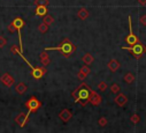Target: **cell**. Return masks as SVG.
<instances>
[{"instance_id":"cell-1","label":"cell","mask_w":146,"mask_h":133,"mask_svg":"<svg viewBox=\"0 0 146 133\" xmlns=\"http://www.w3.org/2000/svg\"><path fill=\"white\" fill-rule=\"evenodd\" d=\"M91 91H92V89L83 81L74 91L71 93V97L74 99L75 103H80L82 107H85L89 103Z\"/></svg>"},{"instance_id":"cell-2","label":"cell","mask_w":146,"mask_h":133,"mask_svg":"<svg viewBox=\"0 0 146 133\" xmlns=\"http://www.w3.org/2000/svg\"><path fill=\"white\" fill-rule=\"evenodd\" d=\"M44 50H46V51H48V50H55V51H59L61 54H62V57H64V58H71L72 56H74L75 53H76V51H77V46H76V44H74L72 43L69 38H63L62 41H61V43H60V45L59 46H51V48H45Z\"/></svg>"},{"instance_id":"cell-3","label":"cell","mask_w":146,"mask_h":133,"mask_svg":"<svg viewBox=\"0 0 146 133\" xmlns=\"http://www.w3.org/2000/svg\"><path fill=\"white\" fill-rule=\"evenodd\" d=\"M25 108L28 109V114H35V112H37L42 107H43V103L39 101V99L37 97H35V96H31L28 101L24 103Z\"/></svg>"},{"instance_id":"cell-4","label":"cell","mask_w":146,"mask_h":133,"mask_svg":"<svg viewBox=\"0 0 146 133\" xmlns=\"http://www.w3.org/2000/svg\"><path fill=\"white\" fill-rule=\"evenodd\" d=\"M122 49L129 51L137 59L146 52V45L140 44V43H137V44H133V45H130V46H122Z\"/></svg>"},{"instance_id":"cell-5","label":"cell","mask_w":146,"mask_h":133,"mask_svg":"<svg viewBox=\"0 0 146 133\" xmlns=\"http://www.w3.org/2000/svg\"><path fill=\"white\" fill-rule=\"evenodd\" d=\"M16 28V32L19 34V45H20V50L23 51V41H22V29L25 27V21L22 17H15L12 21Z\"/></svg>"},{"instance_id":"cell-6","label":"cell","mask_w":146,"mask_h":133,"mask_svg":"<svg viewBox=\"0 0 146 133\" xmlns=\"http://www.w3.org/2000/svg\"><path fill=\"white\" fill-rule=\"evenodd\" d=\"M29 67H30V70H31L30 74H31V77H32L35 80H40V79H42L44 75H46V73H47L46 66H32V65H30Z\"/></svg>"},{"instance_id":"cell-7","label":"cell","mask_w":146,"mask_h":133,"mask_svg":"<svg viewBox=\"0 0 146 133\" xmlns=\"http://www.w3.org/2000/svg\"><path fill=\"white\" fill-rule=\"evenodd\" d=\"M128 21H129V35L125 37L124 41H125L129 45H133V44L139 43V38L133 34V31H132V22H131V16H130V15L128 16Z\"/></svg>"},{"instance_id":"cell-8","label":"cell","mask_w":146,"mask_h":133,"mask_svg":"<svg viewBox=\"0 0 146 133\" xmlns=\"http://www.w3.org/2000/svg\"><path fill=\"white\" fill-rule=\"evenodd\" d=\"M0 81H1V83L5 87H7V88H9V87H12V86L15 85V78L12 74H9V73L3 74L1 78H0Z\"/></svg>"},{"instance_id":"cell-9","label":"cell","mask_w":146,"mask_h":133,"mask_svg":"<svg viewBox=\"0 0 146 133\" xmlns=\"http://www.w3.org/2000/svg\"><path fill=\"white\" fill-rule=\"evenodd\" d=\"M29 114L28 112H21L20 115H17L15 117V123L20 125V127H24L27 125V123L29 122Z\"/></svg>"},{"instance_id":"cell-10","label":"cell","mask_w":146,"mask_h":133,"mask_svg":"<svg viewBox=\"0 0 146 133\" xmlns=\"http://www.w3.org/2000/svg\"><path fill=\"white\" fill-rule=\"evenodd\" d=\"M101 102H102L101 96H100L97 91L92 90V91H91V95H90L89 103H91V104H92V105H94V107H99V105L101 104Z\"/></svg>"},{"instance_id":"cell-11","label":"cell","mask_w":146,"mask_h":133,"mask_svg":"<svg viewBox=\"0 0 146 133\" xmlns=\"http://www.w3.org/2000/svg\"><path fill=\"white\" fill-rule=\"evenodd\" d=\"M91 73V70H90V66L89 65H84L80 69L78 73H77V79L81 80V81H84L86 79V77Z\"/></svg>"},{"instance_id":"cell-12","label":"cell","mask_w":146,"mask_h":133,"mask_svg":"<svg viewBox=\"0 0 146 133\" xmlns=\"http://www.w3.org/2000/svg\"><path fill=\"white\" fill-rule=\"evenodd\" d=\"M121 67V64H120V61L119 60H116V59H111L108 62H107V69L111 71V72H116Z\"/></svg>"},{"instance_id":"cell-13","label":"cell","mask_w":146,"mask_h":133,"mask_svg":"<svg viewBox=\"0 0 146 133\" xmlns=\"http://www.w3.org/2000/svg\"><path fill=\"white\" fill-rule=\"evenodd\" d=\"M71 117H72V112H71L69 109H63V110H61L60 114H59V118H60L63 123L69 122V120L71 119Z\"/></svg>"},{"instance_id":"cell-14","label":"cell","mask_w":146,"mask_h":133,"mask_svg":"<svg viewBox=\"0 0 146 133\" xmlns=\"http://www.w3.org/2000/svg\"><path fill=\"white\" fill-rule=\"evenodd\" d=\"M114 102L119 107H124V104L128 102V97H127V95H124L122 93H119L117 96L114 98Z\"/></svg>"},{"instance_id":"cell-15","label":"cell","mask_w":146,"mask_h":133,"mask_svg":"<svg viewBox=\"0 0 146 133\" xmlns=\"http://www.w3.org/2000/svg\"><path fill=\"white\" fill-rule=\"evenodd\" d=\"M35 14H36V16L44 17L46 14H48V9H47V6H44V5H38V6H36V9H35Z\"/></svg>"},{"instance_id":"cell-16","label":"cell","mask_w":146,"mask_h":133,"mask_svg":"<svg viewBox=\"0 0 146 133\" xmlns=\"http://www.w3.org/2000/svg\"><path fill=\"white\" fill-rule=\"evenodd\" d=\"M39 60H40L43 66H48L51 64V58H50V56H48L46 50H44V51H42L39 53Z\"/></svg>"},{"instance_id":"cell-17","label":"cell","mask_w":146,"mask_h":133,"mask_svg":"<svg viewBox=\"0 0 146 133\" xmlns=\"http://www.w3.org/2000/svg\"><path fill=\"white\" fill-rule=\"evenodd\" d=\"M14 89H15V91H16L19 95H23V94H25V91L28 90V86H27L24 82H19V83H16V85L14 86Z\"/></svg>"},{"instance_id":"cell-18","label":"cell","mask_w":146,"mask_h":133,"mask_svg":"<svg viewBox=\"0 0 146 133\" xmlns=\"http://www.w3.org/2000/svg\"><path fill=\"white\" fill-rule=\"evenodd\" d=\"M89 15H90V13H89V11L85 8V7H82L78 12H77V16H78V19H81V20H86L88 17H89Z\"/></svg>"},{"instance_id":"cell-19","label":"cell","mask_w":146,"mask_h":133,"mask_svg":"<svg viewBox=\"0 0 146 133\" xmlns=\"http://www.w3.org/2000/svg\"><path fill=\"white\" fill-rule=\"evenodd\" d=\"M82 60H83V62L85 64V65H92L93 64V61H94V57L91 54V53H85L83 57H82Z\"/></svg>"},{"instance_id":"cell-20","label":"cell","mask_w":146,"mask_h":133,"mask_svg":"<svg viewBox=\"0 0 146 133\" xmlns=\"http://www.w3.org/2000/svg\"><path fill=\"white\" fill-rule=\"evenodd\" d=\"M11 53L12 54H17L19 57H21L23 60H25L27 58L23 56V53H22V51L20 50V46H17V45H12V48H11Z\"/></svg>"},{"instance_id":"cell-21","label":"cell","mask_w":146,"mask_h":133,"mask_svg":"<svg viewBox=\"0 0 146 133\" xmlns=\"http://www.w3.org/2000/svg\"><path fill=\"white\" fill-rule=\"evenodd\" d=\"M43 22H44V23H46V24L50 27L51 24H53V23H54V17H53L52 15H50V14H46V15L43 17Z\"/></svg>"},{"instance_id":"cell-22","label":"cell","mask_w":146,"mask_h":133,"mask_svg":"<svg viewBox=\"0 0 146 133\" xmlns=\"http://www.w3.org/2000/svg\"><path fill=\"white\" fill-rule=\"evenodd\" d=\"M123 80H124V82H127V83H132L133 81H135V75L132 74V73H130V72H128L125 75H124V78H123Z\"/></svg>"},{"instance_id":"cell-23","label":"cell","mask_w":146,"mask_h":133,"mask_svg":"<svg viewBox=\"0 0 146 133\" xmlns=\"http://www.w3.org/2000/svg\"><path fill=\"white\" fill-rule=\"evenodd\" d=\"M38 31L40 32V34H46V32H48V26L44 22H42L39 26H38Z\"/></svg>"},{"instance_id":"cell-24","label":"cell","mask_w":146,"mask_h":133,"mask_svg":"<svg viewBox=\"0 0 146 133\" xmlns=\"http://www.w3.org/2000/svg\"><path fill=\"white\" fill-rule=\"evenodd\" d=\"M111 91H112L113 94H119V93L121 91V87H120V85H117V83H113V85H111Z\"/></svg>"},{"instance_id":"cell-25","label":"cell","mask_w":146,"mask_h":133,"mask_svg":"<svg viewBox=\"0 0 146 133\" xmlns=\"http://www.w3.org/2000/svg\"><path fill=\"white\" fill-rule=\"evenodd\" d=\"M97 88H98L100 91H106V89L108 88V85H107V82H106V81H101V82H99V83H98Z\"/></svg>"},{"instance_id":"cell-26","label":"cell","mask_w":146,"mask_h":133,"mask_svg":"<svg viewBox=\"0 0 146 133\" xmlns=\"http://www.w3.org/2000/svg\"><path fill=\"white\" fill-rule=\"evenodd\" d=\"M33 4L36 6H38V5H44V6H48L50 5V0H35Z\"/></svg>"},{"instance_id":"cell-27","label":"cell","mask_w":146,"mask_h":133,"mask_svg":"<svg viewBox=\"0 0 146 133\" xmlns=\"http://www.w3.org/2000/svg\"><path fill=\"white\" fill-rule=\"evenodd\" d=\"M107 123H108V120H107L106 117H100L99 120H98V124H99V126H101V127H105V126L107 125Z\"/></svg>"},{"instance_id":"cell-28","label":"cell","mask_w":146,"mask_h":133,"mask_svg":"<svg viewBox=\"0 0 146 133\" xmlns=\"http://www.w3.org/2000/svg\"><path fill=\"white\" fill-rule=\"evenodd\" d=\"M130 120H131L133 124H138V123H139V120H140V117H139L137 114H133V115L130 117Z\"/></svg>"},{"instance_id":"cell-29","label":"cell","mask_w":146,"mask_h":133,"mask_svg":"<svg viewBox=\"0 0 146 133\" xmlns=\"http://www.w3.org/2000/svg\"><path fill=\"white\" fill-rule=\"evenodd\" d=\"M7 30L11 32V34H14V32H16V28H15V26H14V23H13V22L8 24V27H7Z\"/></svg>"},{"instance_id":"cell-30","label":"cell","mask_w":146,"mask_h":133,"mask_svg":"<svg viewBox=\"0 0 146 133\" xmlns=\"http://www.w3.org/2000/svg\"><path fill=\"white\" fill-rule=\"evenodd\" d=\"M6 45H7V40L4 36H0V49H3Z\"/></svg>"},{"instance_id":"cell-31","label":"cell","mask_w":146,"mask_h":133,"mask_svg":"<svg viewBox=\"0 0 146 133\" xmlns=\"http://www.w3.org/2000/svg\"><path fill=\"white\" fill-rule=\"evenodd\" d=\"M139 22H140V24H141V26L146 27V14H144V15H141V16H140Z\"/></svg>"},{"instance_id":"cell-32","label":"cell","mask_w":146,"mask_h":133,"mask_svg":"<svg viewBox=\"0 0 146 133\" xmlns=\"http://www.w3.org/2000/svg\"><path fill=\"white\" fill-rule=\"evenodd\" d=\"M140 5H146V0H137Z\"/></svg>"}]
</instances>
